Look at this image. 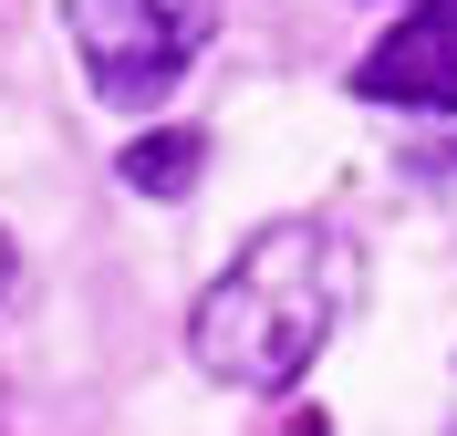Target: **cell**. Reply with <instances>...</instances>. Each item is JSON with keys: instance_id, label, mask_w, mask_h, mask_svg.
Wrapping results in <instances>:
<instances>
[{"instance_id": "1", "label": "cell", "mask_w": 457, "mask_h": 436, "mask_svg": "<svg viewBox=\"0 0 457 436\" xmlns=\"http://www.w3.org/2000/svg\"><path fill=\"white\" fill-rule=\"evenodd\" d=\"M333 312H343L333 229H312V218H281V229H260L250 250L228 260V281H208L198 322H187V343H198L208 374L250 384V395H281V384L322 353Z\"/></svg>"}, {"instance_id": "2", "label": "cell", "mask_w": 457, "mask_h": 436, "mask_svg": "<svg viewBox=\"0 0 457 436\" xmlns=\"http://www.w3.org/2000/svg\"><path fill=\"white\" fill-rule=\"evenodd\" d=\"M62 11H73V53L104 104H156L219 31L208 0H62Z\"/></svg>"}, {"instance_id": "3", "label": "cell", "mask_w": 457, "mask_h": 436, "mask_svg": "<svg viewBox=\"0 0 457 436\" xmlns=\"http://www.w3.org/2000/svg\"><path fill=\"white\" fill-rule=\"evenodd\" d=\"M364 104H416V115H457V0H427V11H405L385 42L364 53L353 73Z\"/></svg>"}, {"instance_id": "4", "label": "cell", "mask_w": 457, "mask_h": 436, "mask_svg": "<svg viewBox=\"0 0 457 436\" xmlns=\"http://www.w3.org/2000/svg\"><path fill=\"white\" fill-rule=\"evenodd\" d=\"M198 167H208V136H198V125H156V136L125 145V187H136V198H187Z\"/></svg>"}, {"instance_id": "5", "label": "cell", "mask_w": 457, "mask_h": 436, "mask_svg": "<svg viewBox=\"0 0 457 436\" xmlns=\"http://www.w3.org/2000/svg\"><path fill=\"white\" fill-rule=\"evenodd\" d=\"M11 270H21V260H11V229H0V301H11Z\"/></svg>"}]
</instances>
